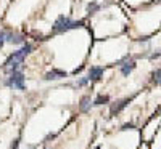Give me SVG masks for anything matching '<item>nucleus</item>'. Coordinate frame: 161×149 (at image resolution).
I'll return each mask as SVG.
<instances>
[{
    "instance_id": "obj_6",
    "label": "nucleus",
    "mask_w": 161,
    "mask_h": 149,
    "mask_svg": "<svg viewBox=\"0 0 161 149\" xmlns=\"http://www.w3.org/2000/svg\"><path fill=\"white\" fill-rule=\"evenodd\" d=\"M63 77H66V72L60 71V69H52L50 72L45 74V80H58V79H63Z\"/></svg>"
},
{
    "instance_id": "obj_10",
    "label": "nucleus",
    "mask_w": 161,
    "mask_h": 149,
    "mask_svg": "<svg viewBox=\"0 0 161 149\" xmlns=\"http://www.w3.org/2000/svg\"><path fill=\"white\" fill-rule=\"evenodd\" d=\"M108 101H110L108 96H98L95 101H93V104H95V106H100V104H105V103H108Z\"/></svg>"
},
{
    "instance_id": "obj_8",
    "label": "nucleus",
    "mask_w": 161,
    "mask_h": 149,
    "mask_svg": "<svg viewBox=\"0 0 161 149\" xmlns=\"http://www.w3.org/2000/svg\"><path fill=\"white\" fill-rule=\"evenodd\" d=\"M130 101H132V98H127V100H123V101H119L118 104H114V106L111 107V114L114 116V114H118L119 111H123V109H124V107H126Z\"/></svg>"
},
{
    "instance_id": "obj_17",
    "label": "nucleus",
    "mask_w": 161,
    "mask_h": 149,
    "mask_svg": "<svg viewBox=\"0 0 161 149\" xmlns=\"http://www.w3.org/2000/svg\"><path fill=\"white\" fill-rule=\"evenodd\" d=\"M159 84H161V80H159Z\"/></svg>"
},
{
    "instance_id": "obj_16",
    "label": "nucleus",
    "mask_w": 161,
    "mask_h": 149,
    "mask_svg": "<svg viewBox=\"0 0 161 149\" xmlns=\"http://www.w3.org/2000/svg\"><path fill=\"white\" fill-rule=\"evenodd\" d=\"M3 44H5V35H3V32L0 34V48L3 47Z\"/></svg>"
},
{
    "instance_id": "obj_5",
    "label": "nucleus",
    "mask_w": 161,
    "mask_h": 149,
    "mask_svg": "<svg viewBox=\"0 0 161 149\" xmlns=\"http://www.w3.org/2000/svg\"><path fill=\"white\" fill-rule=\"evenodd\" d=\"M103 72H105L103 67L93 66V67H90V71H89V79H90V80H100L102 75H103Z\"/></svg>"
},
{
    "instance_id": "obj_9",
    "label": "nucleus",
    "mask_w": 161,
    "mask_h": 149,
    "mask_svg": "<svg viewBox=\"0 0 161 149\" xmlns=\"http://www.w3.org/2000/svg\"><path fill=\"white\" fill-rule=\"evenodd\" d=\"M79 109L82 112H87L90 109V98L89 96H84L82 100H80V104H79Z\"/></svg>"
},
{
    "instance_id": "obj_1",
    "label": "nucleus",
    "mask_w": 161,
    "mask_h": 149,
    "mask_svg": "<svg viewBox=\"0 0 161 149\" xmlns=\"http://www.w3.org/2000/svg\"><path fill=\"white\" fill-rule=\"evenodd\" d=\"M31 50H32V45L26 44V45H23V48H19L18 51H13L11 55L8 56V59L5 61L3 69H5L7 72H10V74H11L13 71H16V69H18V66L23 64L24 58L31 53Z\"/></svg>"
},
{
    "instance_id": "obj_15",
    "label": "nucleus",
    "mask_w": 161,
    "mask_h": 149,
    "mask_svg": "<svg viewBox=\"0 0 161 149\" xmlns=\"http://www.w3.org/2000/svg\"><path fill=\"white\" fill-rule=\"evenodd\" d=\"M136 127H134L132 124H126V125H123V130H134Z\"/></svg>"
},
{
    "instance_id": "obj_2",
    "label": "nucleus",
    "mask_w": 161,
    "mask_h": 149,
    "mask_svg": "<svg viewBox=\"0 0 161 149\" xmlns=\"http://www.w3.org/2000/svg\"><path fill=\"white\" fill-rule=\"evenodd\" d=\"M84 23L82 21H71L68 16H58L55 24H53V31L55 32H66L69 29H76V28H80Z\"/></svg>"
},
{
    "instance_id": "obj_4",
    "label": "nucleus",
    "mask_w": 161,
    "mask_h": 149,
    "mask_svg": "<svg viewBox=\"0 0 161 149\" xmlns=\"http://www.w3.org/2000/svg\"><path fill=\"white\" fill-rule=\"evenodd\" d=\"M5 35V42L11 44V45H21L24 44V37L21 34H16V32H3Z\"/></svg>"
},
{
    "instance_id": "obj_13",
    "label": "nucleus",
    "mask_w": 161,
    "mask_h": 149,
    "mask_svg": "<svg viewBox=\"0 0 161 149\" xmlns=\"http://www.w3.org/2000/svg\"><path fill=\"white\" fill-rule=\"evenodd\" d=\"M89 80H90V79H89V75H87V77H82V79H80L79 82H77V85H79V87H84V85L89 82Z\"/></svg>"
},
{
    "instance_id": "obj_14",
    "label": "nucleus",
    "mask_w": 161,
    "mask_h": 149,
    "mask_svg": "<svg viewBox=\"0 0 161 149\" xmlns=\"http://www.w3.org/2000/svg\"><path fill=\"white\" fill-rule=\"evenodd\" d=\"M18 144H19V140H15L11 143V146H10V149H18Z\"/></svg>"
},
{
    "instance_id": "obj_3",
    "label": "nucleus",
    "mask_w": 161,
    "mask_h": 149,
    "mask_svg": "<svg viewBox=\"0 0 161 149\" xmlns=\"http://www.w3.org/2000/svg\"><path fill=\"white\" fill-rule=\"evenodd\" d=\"M8 87H13V88H18V90H24V74L19 72V71H13L10 74V77L7 79L5 82Z\"/></svg>"
},
{
    "instance_id": "obj_11",
    "label": "nucleus",
    "mask_w": 161,
    "mask_h": 149,
    "mask_svg": "<svg viewBox=\"0 0 161 149\" xmlns=\"http://www.w3.org/2000/svg\"><path fill=\"white\" fill-rule=\"evenodd\" d=\"M97 8H98V5H97L95 2H92V3H89V5H87V11H89V13H93Z\"/></svg>"
},
{
    "instance_id": "obj_7",
    "label": "nucleus",
    "mask_w": 161,
    "mask_h": 149,
    "mask_svg": "<svg viewBox=\"0 0 161 149\" xmlns=\"http://www.w3.org/2000/svg\"><path fill=\"white\" fill-rule=\"evenodd\" d=\"M134 69H136V61H132V59H130V61H127L126 64H121V74L126 75V77H127Z\"/></svg>"
},
{
    "instance_id": "obj_12",
    "label": "nucleus",
    "mask_w": 161,
    "mask_h": 149,
    "mask_svg": "<svg viewBox=\"0 0 161 149\" xmlns=\"http://www.w3.org/2000/svg\"><path fill=\"white\" fill-rule=\"evenodd\" d=\"M153 80H155V82H159V80H161V69L153 72Z\"/></svg>"
}]
</instances>
